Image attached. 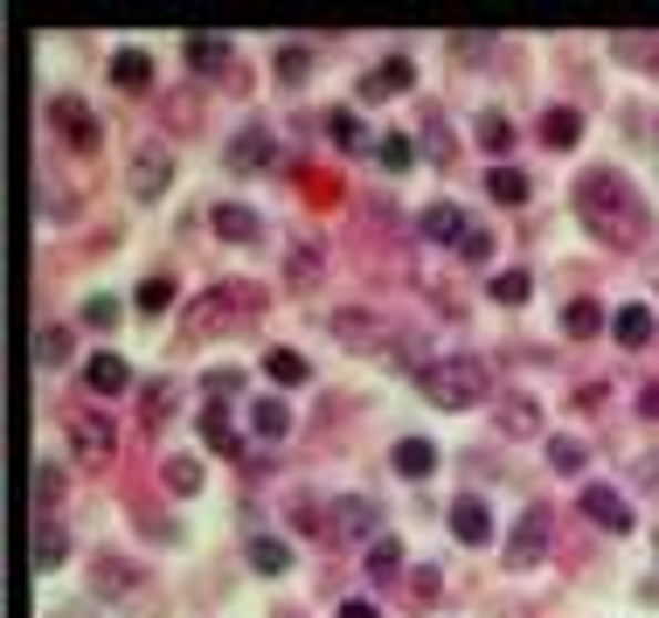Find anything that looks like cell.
Here are the masks:
<instances>
[{
	"label": "cell",
	"instance_id": "83f0119b",
	"mask_svg": "<svg viewBox=\"0 0 659 618\" xmlns=\"http://www.w3.org/2000/svg\"><path fill=\"white\" fill-rule=\"evenodd\" d=\"M264 375H271V382H285V390H292V382H306L312 369H306V354H292V348H271V354H264Z\"/></svg>",
	"mask_w": 659,
	"mask_h": 618
},
{
	"label": "cell",
	"instance_id": "d6a6232c",
	"mask_svg": "<svg viewBox=\"0 0 659 618\" xmlns=\"http://www.w3.org/2000/svg\"><path fill=\"white\" fill-rule=\"evenodd\" d=\"M35 362H42V369H63V362H70V333H63V327H42V333H35Z\"/></svg>",
	"mask_w": 659,
	"mask_h": 618
},
{
	"label": "cell",
	"instance_id": "6da1fadb",
	"mask_svg": "<svg viewBox=\"0 0 659 618\" xmlns=\"http://www.w3.org/2000/svg\"><path fill=\"white\" fill-rule=\"evenodd\" d=\"M576 216H584V223H590V237H604L611 250H631V244H646V237H652L646 202H639V188H631L618 167H590V174H576Z\"/></svg>",
	"mask_w": 659,
	"mask_h": 618
},
{
	"label": "cell",
	"instance_id": "8d00e7d4",
	"mask_svg": "<svg viewBox=\"0 0 659 618\" xmlns=\"http://www.w3.org/2000/svg\"><path fill=\"white\" fill-rule=\"evenodd\" d=\"M97 584H104V590H112V598H125V590H132V584H140V577H132V563H119V556H104V563H97Z\"/></svg>",
	"mask_w": 659,
	"mask_h": 618
},
{
	"label": "cell",
	"instance_id": "4316f807",
	"mask_svg": "<svg viewBox=\"0 0 659 618\" xmlns=\"http://www.w3.org/2000/svg\"><path fill=\"white\" fill-rule=\"evenodd\" d=\"M368 577H403V543H395V535H382V543H368Z\"/></svg>",
	"mask_w": 659,
	"mask_h": 618
},
{
	"label": "cell",
	"instance_id": "f546056e",
	"mask_svg": "<svg viewBox=\"0 0 659 618\" xmlns=\"http://www.w3.org/2000/svg\"><path fill=\"white\" fill-rule=\"evenodd\" d=\"M132 306L153 320V313H167L174 306V278H140V292H132Z\"/></svg>",
	"mask_w": 659,
	"mask_h": 618
},
{
	"label": "cell",
	"instance_id": "ba28073f",
	"mask_svg": "<svg viewBox=\"0 0 659 618\" xmlns=\"http://www.w3.org/2000/svg\"><path fill=\"white\" fill-rule=\"evenodd\" d=\"M63 431H70V452H76V459H91V466H104V459H112V445H119L112 424H104L97 410H70Z\"/></svg>",
	"mask_w": 659,
	"mask_h": 618
},
{
	"label": "cell",
	"instance_id": "d590c367",
	"mask_svg": "<svg viewBox=\"0 0 659 618\" xmlns=\"http://www.w3.org/2000/svg\"><path fill=\"white\" fill-rule=\"evenodd\" d=\"M375 161H382V167H389V174H403V167H410V161H416V146H410V140H403V133H382V140H375Z\"/></svg>",
	"mask_w": 659,
	"mask_h": 618
},
{
	"label": "cell",
	"instance_id": "d4e9b609",
	"mask_svg": "<svg viewBox=\"0 0 659 618\" xmlns=\"http://www.w3.org/2000/svg\"><path fill=\"white\" fill-rule=\"evenodd\" d=\"M327 133H333L340 153H361V146H368V125H361V112H348V105L327 112Z\"/></svg>",
	"mask_w": 659,
	"mask_h": 618
},
{
	"label": "cell",
	"instance_id": "74e56055",
	"mask_svg": "<svg viewBox=\"0 0 659 618\" xmlns=\"http://www.w3.org/2000/svg\"><path fill=\"white\" fill-rule=\"evenodd\" d=\"M548 466H556V473H584V445H576V437H548Z\"/></svg>",
	"mask_w": 659,
	"mask_h": 618
},
{
	"label": "cell",
	"instance_id": "4dcf8cb0",
	"mask_svg": "<svg viewBox=\"0 0 659 618\" xmlns=\"http://www.w3.org/2000/svg\"><path fill=\"white\" fill-rule=\"evenodd\" d=\"M250 424H257V437H285V431H292V410L264 396V403H250Z\"/></svg>",
	"mask_w": 659,
	"mask_h": 618
},
{
	"label": "cell",
	"instance_id": "2e32d148",
	"mask_svg": "<svg viewBox=\"0 0 659 618\" xmlns=\"http://www.w3.org/2000/svg\"><path fill=\"white\" fill-rule=\"evenodd\" d=\"M652 333H659L652 306H618V320H611V341L618 348H652Z\"/></svg>",
	"mask_w": 659,
	"mask_h": 618
},
{
	"label": "cell",
	"instance_id": "277c9868",
	"mask_svg": "<svg viewBox=\"0 0 659 618\" xmlns=\"http://www.w3.org/2000/svg\"><path fill=\"white\" fill-rule=\"evenodd\" d=\"M542 556H548V507L535 501V507L514 522V535H507V570H535Z\"/></svg>",
	"mask_w": 659,
	"mask_h": 618
},
{
	"label": "cell",
	"instance_id": "cb8c5ba5",
	"mask_svg": "<svg viewBox=\"0 0 659 618\" xmlns=\"http://www.w3.org/2000/svg\"><path fill=\"white\" fill-rule=\"evenodd\" d=\"M250 570L257 577H285V570H292V549H285L278 535H257V543H250Z\"/></svg>",
	"mask_w": 659,
	"mask_h": 618
},
{
	"label": "cell",
	"instance_id": "30bf717a",
	"mask_svg": "<svg viewBox=\"0 0 659 618\" xmlns=\"http://www.w3.org/2000/svg\"><path fill=\"white\" fill-rule=\"evenodd\" d=\"M167 174H174V161H167V146H140V153H132V195H140V202H153V195H167Z\"/></svg>",
	"mask_w": 659,
	"mask_h": 618
},
{
	"label": "cell",
	"instance_id": "5bb4252c",
	"mask_svg": "<svg viewBox=\"0 0 659 618\" xmlns=\"http://www.w3.org/2000/svg\"><path fill=\"white\" fill-rule=\"evenodd\" d=\"M208 229H216L223 244H257L264 229H257V209H244V202H223L216 216H208Z\"/></svg>",
	"mask_w": 659,
	"mask_h": 618
},
{
	"label": "cell",
	"instance_id": "8992f818",
	"mask_svg": "<svg viewBox=\"0 0 659 618\" xmlns=\"http://www.w3.org/2000/svg\"><path fill=\"white\" fill-rule=\"evenodd\" d=\"M49 125H56V133H63V146H76V153H91L97 146V112L84 105V97H49Z\"/></svg>",
	"mask_w": 659,
	"mask_h": 618
},
{
	"label": "cell",
	"instance_id": "f35d334b",
	"mask_svg": "<svg viewBox=\"0 0 659 618\" xmlns=\"http://www.w3.org/2000/svg\"><path fill=\"white\" fill-rule=\"evenodd\" d=\"M56 501H63V473H56V466H42V473H35V514H49Z\"/></svg>",
	"mask_w": 659,
	"mask_h": 618
},
{
	"label": "cell",
	"instance_id": "5b68a950",
	"mask_svg": "<svg viewBox=\"0 0 659 618\" xmlns=\"http://www.w3.org/2000/svg\"><path fill=\"white\" fill-rule=\"evenodd\" d=\"M327 528H333V543H382V507L348 494V501H333V522Z\"/></svg>",
	"mask_w": 659,
	"mask_h": 618
},
{
	"label": "cell",
	"instance_id": "ee69618b",
	"mask_svg": "<svg viewBox=\"0 0 659 618\" xmlns=\"http://www.w3.org/2000/svg\"><path fill=\"white\" fill-rule=\"evenodd\" d=\"M437 598V570H431V563H424V570H416L410 577V605H431Z\"/></svg>",
	"mask_w": 659,
	"mask_h": 618
},
{
	"label": "cell",
	"instance_id": "e575fe53",
	"mask_svg": "<svg viewBox=\"0 0 659 618\" xmlns=\"http://www.w3.org/2000/svg\"><path fill=\"white\" fill-rule=\"evenodd\" d=\"M161 480H167V494H202V466H195V459H167Z\"/></svg>",
	"mask_w": 659,
	"mask_h": 618
},
{
	"label": "cell",
	"instance_id": "ac0fdd59",
	"mask_svg": "<svg viewBox=\"0 0 659 618\" xmlns=\"http://www.w3.org/2000/svg\"><path fill=\"white\" fill-rule=\"evenodd\" d=\"M202 437H208V452H216V459H244V437L229 431L223 403H202Z\"/></svg>",
	"mask_w": 659,
	"mask_h": 618
},
{
	"label": "cell",
	"instance_id": "7c38bea8",
	"mask_svg": "<svg viewBox=\"0 0 659 618\" xmlns=\"http://www.w3.org/2000/svg\"><path fill=\"white\" fill-rule=\"evenodd\" d=\"M271 161H278V140L264 133V125H250V133H236V140H229V167H236V174L271 167Z\"/></svg>",
	"mask_w": 659,
	"mask_h": 618
},
{
	"label": "cell",
	"instance_id": "c3c4849f",
	"mask_svg": "<svg viewBox=\"0 0 659 618\" xmlns=\"http://www.w3.org/2000/svg\"><path fill=\"white\" fill-rule=\"evenodd\" d=\"M340 618H382V611L368 605V598H348V605H340Z\"/></svg>",
	"mask_w": 659,
	"mask_h": 618
},
{
	"label": "cell",
	"instance_id": "7402d4cb",
	"mask_svg": "<svg viewBox=\"0 0 659 618\" xmlns=\"http://www.w3.org/2000/svg\"><path fill=\"white\" fill-rule=\"evenodd\" d=\"M486 195L500 202V209H521V202H527V174H521V167H507V161H500V167L486 174Z\"/></svg>",
	"mask_w": 659,
	"mask_h": 618
},
{
	"label": "cell",
	"instance_id": "603a6c76",
	"mask_svg": "<svg viewBox=\"0 0 659 618\" xmlns=\"http://www.w3.org/2000/svg\"><path fill=\"white\" fill-rule=\"evenodd\" d=\"M91 390L97 396H125L132 390V369L119 362V354H91Z\"/></svg>",
	"mask_w": 659,
	"mask_h": 618
},
{
	"label": "cell",
	"instance_id": "ffe728a7",
	"mask_svg": "<svg viewBox=\"0 0 659 618\" xmlns=\"http://www.w3.org/2000/svg\"><path fill=\"white\" fill-rule=\"evenodd\" d=\"M112 84L119 91H146L153 84V56H146V49H119V56H112Z\"/></svg>",
	"mask_w": 659,
	"mask_h": 618
},
{
	"label": "cell",
	"instance_id": "836d02e7",
	"mask_svg": "<svg viewBox=\"0 0 659 618\" xmlns=\"http://www.w3.org/2000/svg\"><path fill=\"white\" fill-rule=\"evenodd\" d=\"M56 563H63V528L42 514V528H35V570H56Z\"/></svg>",
	"mask_w": 659,
	"mask_h": 618
},
{
	"label": "cell",
	"instance_id": "44dd1931",
	"mask_svg": "<svg viewBox=\"0 0 659 618\" xmlns=\"http://www.w3.org/2000/svg\"><path fill=\"white\" fill-rule=\"evenodd\" d=\"M563 333H569V341H597V333H604V306L597 299H569L563 306Z\"/></svg>",
	"mask_w": 659,
	"mask_h": 618
},
{
	"label": "cell",
	"instance_id": "f1b7e54d",
	"mask_svg": "<svg viewBox=\"0 0 659 618\" xmlns=\"http://www.w3.org/2000/svg\"><path fill=\"white\" fill-rule=\"evenodd\" d=\"M480 146L493 153V161H500V153H514V119L507 112H486L480 119Z\"/></svg>",
	"mask_w": 659,
	"mask_h": 618
},
{
	"label": "cell",
	"instance_id": "9a60e30c",
	"mask_svg": "<svg viewBox=\"0 0 659 618\" xmlns=\"http://www.w3.org/2000/svg\"><path fill=\"white\" fill-rule=\"evenodd\" d=\"M424 237H431V244H465L472 223H465L459 202H431V209H424Z\"/></svg>",
	"mask_w": 659,
	"mask_h": 618
},
{
	"label": "cell",
	"instance_id": "7a4b0ae2",
	"mask_svg": "<svg viewBox=\"0 0 659 618\" xmlns=\"http://www.w3.org/2000/svg\"><path fill=\"white\" fill-rule=\"evenodd\" d=\"M416 390H424L437 410H472V403L493 396V369L480 354H437V362L416 369Z\"/></svg>",
	"mask_w": 659,
	"mask_h": 618
},
{
	"label": "cell",
	"instance_id": "7dc6e473",
	"mask_svg": "<svg viewBox=\"0 0 659 618\" xmlns=\"http://www.w3.org/2000/svg\"><path fill=\"white\" fill-rule=\"evenodd\" d=\"M639 418H652V424H659V375H652L646 390H639Z\"/></svg>",
	"mask_w": 659,
	"mask_h": 618
},
{
	"label": "cell",
	"instance_id": "ab89813d",
	"mask_svg": "<svg viewBox=\"0 0 659 618\" xmlns=\"http://www.w3.org/2000/svg\"><path fill=\"white\" fill-rule=\"evenodd\" d=\"M493 299H500V306H521V299H527V271H500V278H493Z\"/></svg>",
	"mask_w": 659,
	"mask_h": 618
},
{
	"label": "cell",
	"instance_id": "1f68e13d",
	"mask_svg": "<svg viewBox=\"0 0 659 618\" xmlns=\"http://www.w3.org/2000/svg\"><path fill=\"white\" fill-rule=\"evenodd\" d=\"M333 333H340V341H382V320L375 313H333Z\"/></svg>",
	"mask_w": 659,
	"mask_h": 618
},
{
	"label": "cell",
	"instance_id": "bcb514c9",
	"mask_svg": "<svg viewBox=\"0 0 659 618\" xmlns=\"http://www.w3.org/2000/svg\"><path fill=\"white\" fill-rule=\"evenodd\" d=\"M84 320H91V327H112V320H119V306H112V299H91V306H84Z\"/></svg>",
	"mask_w": 659,
	"mask_h": 618
},
{
	"label": "cell",
	"instance_id": "681fc988",
	"mask_svg": "<svg viewBox=\"0 0 659 618\" xmlns=\"http://www.w3.org/2000/svg\"><path fill=\"white\" fill-rule=\"evenodd\" d=\"M285 618H292V611H285Z\"/></svg>",
	"mask_w": 659,
	"mask_h": 618
},
{
	"label": "cell",
	"instance_id": "8fae6325",
	"mask_svg": "<svg viewBox=\"0 0 659 618\" xmlns=\"http://www.w3.org/2000/svg\"><path fill=\"white\" fill-rule=\"evenodd\" d=\"M410 84H416V63H410V56H389L375 76H361V105H382V97L410 91Z\"/></svg>",
	"mask_w": 659,
	"mask_h": 618
},
{
	"label": "cell",
	"instance_id": "e0dca14e",
	"mask_svg": "<svg viewBox=\"0 0 659 618\" xmlns=\"http://www.w3.org/2000/svg\"><path fill=\"white\" fill-rule=\"evenodd\" d=\"M389 466L403 473V480H431L437 473V445H431V437H403V445L389 452Z\"/></svg>",
	"mask_w": 659,
	"mask_h": 618
},
{
	"label": "cell",
	"instance_id": "484cf974",
	"mask_svg": "<svg viewBox=\"0 0 659 618\" xmlns=\"http://www.w3.org/2000/svg\"><path fill=\"white\" fill-rule=\"evenodd\" d=\"M188 63L208 76V70H229V35H188Z\"/></svg>",
	"mask_w": 659,
	"mask_h": 618
},
{
	"label": "cell",
	"instance_id": "52a82bcc",
	"mask_svg": "<svg viewBox=\"0 0 659 618\" xmlns=\"http://www.w3.org/2000/svg\"><path fill=\"white\" fill-rule=\"evenodd\" d=\"M576 514H584V522H597L604 535H631V507H625V494L618 486H584V494H576Z\"/></svg>",
	"mask_w": 659,
	"mask_h": 618
},
{
	"label": "cell",
	"instance_id": "7bdbcfd3",
	"mask_svg": "<svg viewBox=\"0 0 659 618\" xmlns=\"http://www.w3.org/2000/svg\"><path fill=\"white\" fill-rule=\"evenodd\" d=\"M459 257H465V265H486V257H493V237H486V229H472V237L459 244Z\"/></svg>",
	"mask_w": 659,
	"mask_h": 618
},
{
	"label": "cell",
	"instance_id": "b9f144b4",
	"mask_svg": "<svg viewBox=\"0 0 659 618\" xmlns=\"http://www.w3.org/2000/svg\"><path fill=\"white\" fill-rule=\"evenodd\" d=\"M202 390H208V396H236V390H244V369H208Z\"/></svg>",
	"mask_w": 659,
	"mask_h": 618
},
{
	"label": "cell",
	"instance_id": "3957f363",
	"mask_svg": "<svg viewBox=\"0 0 659 618\" xmlns=\"http://www.w3.org/2000/svg\"><path fill=\"white\" fill-rule=\"evenodd\" d=\"M257 313H264V292L244 286V278H229V286L202 292V306L188 313V341H202V333H216V327H236V320H257Z\"/></svg>",
	"mask_w": 659,
	"mask_h": 618
},
{
	"label": "cell",
	"instance_id": "d6986e66",
	"mask_svg": "<svg viewBox=\"0 0 659 618\" xmlns=\"http://www.w3.org/2000/svg\"><path fill=\"white\" fill-rule=\"evenodd\" d=\"M542 140L556 146V153H569L576 140H584V112H576V105H556V112H542Z\"/></svg>",
	"mask_w": 659,
	"mask_h": 618
},
{
	"label": "cell",
	"instance_id": "4fadbf2b",
	"mask_svg": "<svg viewBox=\"0 0 659 618\" xmlns=\"http://www.w3.org/2000/svg\"><path fill=\"white\" fill-rule=\"evenodd\" d=\"M493 418H500V431H507V437H535V431H542V403L514 390V396L493 403Z\"/></svg>",
	"mask_w": 659,
	"mask_h": 618
},
{
	"label": "cell",
	"instance_id": "f6af8a7d",
	"mask_svg": "<svg viewBox=\"0 0 659 618\" xmlns=\"http://www.w3.org/2000/svg\"><path fill=\"white\" fill-rule=\"evenodd\" d=\"M167 396H174L167 382H146V424H161V418H167Z\"/></svg>",
	"mask_w": 659,
	"mask_h": 618
},
{
	"label": "cell",
	"instance_id": "60d3db41",
	"mask_svg": "<svg viewBox=\"0 0 659 618\" xmlns=\"http://www.w3.org/2000/svg\"><path fill=\"white\" fill-rule=\"evenodd\" d=\"M306 63H312V56H306L299 42H285V49H278V76H285V84H299V76H306Z\"/></svg>",
	"mask_w": 659,
	"mask_h": 618
},
{
	"label": "cell",
	"instance_id": "9c48e42d",
	"mask_svg": "<svg viewBox=\"0 0 659 618\" xmlns=\"http://www.w3.org/2000/svg\"><path fill=\"white\" fill-rule=\"evenodd\" d=\"M452 535H459L465 549H486V543H493V507H486L480 494H459V501H452Z\"/></svg>",
	"mask_w": 659,
	"mask_h": 618
}]
</instances>
